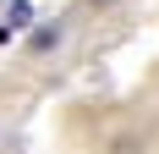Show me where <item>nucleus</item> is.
I'll return each mask as SVG.
<instances>
[{"instance_id": "obj_2", "label": "nucleus", "mask_w": 159, "mask_h": 154, "mask_svg": "<svg viewBox=\"0 0 159 154\" xmlns=\"http://www.w3.org/2000/svg\"><path fill=\"white\" fill-rule=\"evenodd\" d=\"M61 44V28H39V33H28V50L33 55H44V50H55Z\"/></svg>"}, {"instance_id": "obj_1", "label": "nucleus", "mask_w": 159, "mask_h": 154, "mask_svg": "<svg viewBox=\"0 0 159 154\" xmlns=\"http://www.w3.org/2000/svg\"><path fill=\"white\" fill-rule=\"evenodd\" d=\"M28 28H33V0H11L6 22H0V44H11L16 33H28Z\"/></svg>"}]
</instances>
